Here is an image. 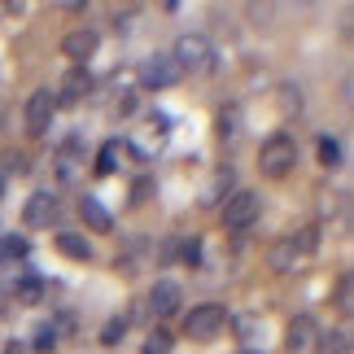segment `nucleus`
Instances as JSON below:
<instances>
[{
    "label": "nucleus",
    "mask_w": 354,
    "mask_h": 354,
    "mask_svg": "<svg viewBox=\"0 0 354 354\" xmlns=\"http://www.w3.org/2000/svg\"><path fill=\"white\" fill-rule=\"evenodd\" d=\"M171 57H175V66H180V75H206L210 66H214V44L206 35H180L175 39V48H171Z\"/></svg>",
    "instance_id": "nucleus-1"
},
{
    "label": "nucleus",
    "mask_w": 354,
    "mask_h": 354,
    "mask_svg": "<svg viewBox=\"0 0 354 354\" xmlns=\"http://www.w3.org/2000/svg\"><path fill=\"white\" fill-rule=\"evenodd\" d=\"M293 162H297V145L289 136H271V140H263V149H258V171H263L267 180H284V175L293 171Z\"/></svg>",
    "instance_id": "nucleus-2"
},
{
    "label": "nucleus",
    "mask_w": 354,
    "mask_h": 354,
    "mask_svg": "<svg viewBox=\"0 0 354 354\" xmlns=\"http://www.w3.org/2000/svg\"><path fill=\"white\" fill-rule=\"evenodd\" d=\"M223 328H227V310L219 302H201L184 315V333L193 337V342H214Z\"/></svg>",
    "instance_id": "nucleus-3"
},
{
    "label": "nucleus",
    "mask_w": 354,
    "mask_h": 354,
    "mask_svg": "<svg viewBox=\"0 0 354 354\" xmlns=\"http://www.w3.org/2000/svg\"><path fill=\"white\" fill-rule=\"evenodd\" d=\"M258 214H263V197L250 193V188H241L223 201V227H232V232H245V227L258 223Z\"/></svg>",
    "instance_id": "nucleus-4"
},
{
    "label": "nucleus",
    "mask_w": 354,
    "mask_h": 354,
    "mask_svg": "<svg viewBox=\"0 0 354 354\" xmlns=\"http://www.w3.org/2000/svg\"><path fill=\"white\" fill-rule=\"evenodd\" d=\"M180 79H184V75H180V66H175L171 53H153V57H145V62H140V84H145L149 92L175 88Z\"/></svg>",
    "instance_id": "nucleus-5"
},
{
    "label": "nucleus",
    "mask_w": 354,
    "mask_h": 354,
    "mask_svg": "<svg viewBox=\"0 0 354 354\" xmlns=\"http://www.w3.org/2000/svg\"><path fill=\"white\" fill-rule=\"evenodd\" d=\"M53 114H57V101H53V88H35L26 97V110H22V122H26V136H44L53 127Z\"/></svg>",
    "instance_id": "nucleus-6"
},
{
    "label": "nucleus",
    "mask_w": 354,
    "mask_h": 354,
    "mask_svg": "<svg viewBox=\"0 0 354 354\" xmlns=\"http://www.w3.org/2000/svg\"><path fill=\"white\" fill-rule=\"evenodd\" d=\"M92 84H97V79H92L88 66H71V71H66V79L57 84V92H53L57 110H71V105H79V101L92 92Z\"/></svg>",
    "instance_id": "nucleus-7"
},
{
    "label": "nucleus",
    "mask_w": 354,
    "mask_h": 354,
    "mask_svg": "<svg viewBox=\"0 0 354 354\" xmlns=\"http://www.w3.org/2000/svg\"><path fill=\"white\" fill-rule=\"evenodd\" d=\"M180 306H184V289L175 280L158 276L153 289H149V310H153L158 319H171V315H180Z\"/></svg>",
    "instance_id": "nucleus-8"
},
{
    "label": "nucleus",
    "mask_w": 354,
    "mask_h": 354,
    "mask_svg": "<svg viewBox=\"0 0 354 354\" xmlns=\"http://www.w3.org/2000/svg\"><path fill=\"white\" fill-rule=\"evenodd\" d=\"M53 219H57V197L53 193H31L22 206V223L31 227V232H39V227H53Z\"/></svg>",
    "instance_id": "nucleus-9"
},
{
    "label": "nucleus",
    "mask_w": 354,
    "mask_h": 354,
    "mask_svg": "<svg viewBox=\"0 0 354 354\" xmlns=\"http://www.w3.org/2000/svg\"><path fill=\"white\" fill-rule=\"evenodd\" d=\"M284 346H289V354H315L319 350V328L310 315H297L289 324V337H284Z\"/></svg>",
    "instance_id": "nucleus-10"
},
{
    "label": "nucleus",
    "mask_w": 354,
    "mask_h": 354,
    "mask_svg": "<svg viewBox=\"0 0 354 354\" xmlns=\"http://www.w3.org/2000/svg\"><path fill=\"white\" fill-rule=\"evenodd\" d=\"M97 48H101V35H97V31H88V26H84V31H71V35L62 39V53H66V57H71L75 66H84Z\"/></svg>",
    "instance_id": "nucleus-11"
},
{
    "label": "nucleus",
    "mask_w": 354,
    "mask_h": 354,
    "mask_svg": "<svg viewBox=\"0 0 354 354\" xmlns=\"http://www.w3.org/2000/svg\"><path fill=\"white\" fill-rule=\"evenodd\" d=\"M79 214H84V223L92 227V232H114V214L101 206V197H79Z\"/></svg>",
    "instance_id": "nucleus-12"
},
{
    "label": "nucleus",
    "mask_w": 354,
    "mask_h": 354,
    "mask_svg": "<svg viewBox=\"0 0 354 354\" xmlns=\"http://www.w3.org/2000/svg\"><path fill=\"white\" fill-rule=\"evenodd\" d=\"M232 184H236V171L232 167H219V171H214V180L206 184V193H201V206H223L227 193H232Z\"/></svg>",
    "instance_id": "nucleus-13"
},
{
    "label": "nucleus",
    "mask_w": 354,
    "mask_h": 354,
    "mask_svg": "<svg viewBox=\"0 0 354 354\" xmlns=\"http://www.w3.org/2000/svg\"><path fill=\"white\" fill-rule=\"evenodd\" d=\"M131 149L122 145V140H105L101 145V153H97V175H114L118 167H122V158H127Z\"/></svg>",
    "instance_id": "nucleus-14"
},
{
    "label": "nucleus",
    "mask_w": 354,
    "mask_h": 354,
    "mask_svg": "<svg viewBox=\"0 0 354 354\" xmlns=\"http://www.w3.org/2000/svg\"><path fill=\"white\" fill-rule=\"evenodd\" d=\"M26 254H31V241H26V236H18V232L0 236V267H13V263H22Z\"/></svg>",
    "instance_id": "nucleus-15"
},
{
    "label": "nucleus",
    "mask_w": 354,
    "mask_h": 354,
    "mask_svg": "<svg viewBox=\"0 0 354 354\" xmlns=\"http://www.w3.org/2000/svg\"><path fill=\"white\" fill-rule=\"evenodd\" d=\"M44 289H48V284L39 280V276H31V271H26V276H22L18 284H13V297H18V302H26V306H35L39 297H44Z\"/></svg>",
    "instance_id": "nucleus-16"
},
{
    "label": "nucleus",
    "mask_w": 354,
    "mask_h": 354,
    "mask_svg": "<svg viewBox=\"0 0 354 354\" xmlns=\"http://www.w3.org/2000/svg\"><path fill=\"white\" fill-rule=\"evenodd\" d=\"M57 250L66 258H79V263H88V258H92V245L79 236V232H57Z\"/></svg>",
    "instance_id": "nucleus-17"
},
{
    "label": "nucleus",
    "mask_w": 354,
    "mask_h": 354,
    "mask_svg": "<svg viewBox=\"0 0 354 354\" xmlns=\"http://www.w3.org/2000/svg\"><path fill=\"white\" fill-rule=\"evenodd\" d=\"M236 131H241V110L227 105V110H219V118H214V136H219V140H236Z\"/></svg>",
    "instance_id": "nucleus-18"
},
{
    "label": "nucleus",
    "mask_w": 354,
    "mask_h": 354,
    "mask_svg": "<svg viewBox=\"0 0 354 354\" xmlns=\"http://www.w3.org/2000/svg\"><path fill=\"white\" fill-rule=\"evenodd\" d=\"M271 267H276V271H293L297 267V245H293V236L280 241L276 250H271Z\"/></svg>",
    "instance_id": "nucleus-19"
},
{
    "label": "nucleus",
    "mask_w": 354,
    "mask_h": 354,
    "mask_svg": "<svg viewBox=\"0 0 354 354\" xmlns=\"http://www.w3.org/2000/svg\"><path fill=\"white\" fill-rule=\"evenodd\" d=\"M31 350L35 354H53L57 350V328H53V324H39V328L31 333Z\"/></svg>",
    "instance_id": "nucleus-20"
},
{
    "label": "nucleus",
    "mask_w": 354,
    "mask_h": 354,
    "mask_svg": "<svg viewBox=\"0 0 354 354\" xmlns=\"http://www.w3.org/2000/svg\"><path fill=\"white\" fill-rule=\"evenodd\" d=\"M319 350H324V354H350V333H346V328L324 333V337H319Z\"/></svg>",
    "instance_id": "nucleus-21"
},
{
    "label": "nucleus",
    "mask_w": 354,
    "mask_h": 354,
    "mask_svg": "<svg viewBox=\"0 0 354 354\" xmlns=\"http://www.w3.org/2000/svg\"><path fill=\"white\" fill-rule=\"evenodd\" d=\"M122 337H127V315H114V319L101 328V346H118Z\"/></svg>",
    "instance_id": "nucleus-22"
},
{
    "label": "nucleus",
    "mask_w": 354,
    "mask_h": 354,
    "mask_svg": "<svg viewBox=\"0 0 354 354\" xmlns=\"http://www.w3.org/2000/svg\"><path fill=\"white\" fill-rule=\"evenodd\" d=\"M319 162H324V167H342V145H337L333 140V136H319Z\"/></svg>",
    "instance_id": "nucleus-23"
},
{
    "label": "nucleus",
    "mask_w": 354,
    "mask_h": 354,
    "mask_svg": "<svg viewBox=\"0 0 354 354\" xmlns=\"http://www.w3.org/2000/svg\"><path fill=\"white\" fill-rule=\"evenodd\" d=\"M153 188H158V184H153V175H140V180L131 184V206H145V201L153 197Z\"/></svg>",
    "instance_id": "nucleus-24"
},
{
    "label": "nucleus",
    "mask_w": 354,
    "mask_h": 354,
    "mask_svg": "<svg viewBox=\"0 0 354 354\" xmlns=\"http://www.w3.org/2000/svg\"><path fill=\"white\" fill-rule=\"evenodd\" d=\"M57 175H62V180H75V175H79V167H75V145H66L62 153H57Z\"/></svg>",
    "instance_id": "nucleus-25"
},
{
    "label": "nucleus",
    "mask_w": 354,
    "mask_h": 354,
    "mask_svg": "<svg viewBox=\"0 0 354 354\" xmlns=\"http://www.w3.org/2000/svg\"><path fill=\"white\" fill-rule=\"evenodd\" d=\"M171 346H175V337L167 328H153V333H149V354H167Z\"/></svg>",
    "instance_id": "nucleus-26"
},
{
    "label": "nucleus",
    "mask_w": 354,
    "mask_h": 354,
    "mask_svg": "<svg viewBox=\"0 0 354 354\" xmlns=\"http://www.w3.org/2000/svg\"><path fill=\"white\" fill-rule=\"evenodd\" d=\"M180 254H184V263H188V267H201V241H197V236H193V241H184V245H180Z\"/></svg>",
    "instance_id": "nucleus-27"
},
{
    "label": "nucleus",
    "mask_w": 354,
    "mask_h": 354,
    "mask_svg": "<svg viewBox=\"0 0 354 354\" xmlns=\"http://www.w3.org/2000/svg\"><path fill=\"white\" fill-rule=\"evenodd\" d=\"M350 297H354V284H350V276H342V280H337V306L350 310V306H354Z\"/></svg>",
    "instance_id": "nucleus-28"
},
{
    "label": "nucleus",
    "mask_w": 354,
    "mask_h": 354,
    "mask_svg": "<svg viewBox=\"0 0 354 354\" xmlns=\"http://www.w3.org/2000/svg\"><path fill=\"white\" fill-rule=\"evenodd\" d=\"M114 114H118V118H127V114H136V92H122V97L114 101Z\"/></svg>",
    "instance_id": "nucleus-29"
},
{
    "label": "nucleus",
    "mask_w": 354,
    "mask_h": 354,
    "mask_svg": "<svg viewBox=\"0 0 354 354\" xmlns=\"http://www.w3.org/2000/svg\"><path fill=\"white\" fill-rule=\"evenodd\" d=\"M9 171L13 175H26V171H31V158H26V153H13L9 158Z\"/></svg>",
    "instance_id": "nucleus-30"
},
{
    "label": "nucleus",
    "mask_w": 354,
    "mask_h": 354,
    "mask_svg": "<svg viewBox=\"0 0 354 354\" xmlns=\"http://www.w3.org/2000/svg\"><path fill=\"white\" fill-rule=\"evenodd\" d=\"M280 101H284V110H289V114H293V110H302V97H297V88H284V97H280Z\"/></svg>",
    "instance_id": "nucleus-31"
},
{
    "label": "nucleus",
    "mask_w": 354,
    "mask_h": 354,
    "mask_svg": "<svg viewBox=\"0 0 354 354\" xmlns=\"http://www.w3.org/2000/svg\"><path fill=\"white\" fill-rule=\"evenodd\" d=\"M153 131H171V114H153Z\"/></svg>",
    "instance_id": "nucleus-32"
},
{
    "label": "nucleus",
    "mask_w": 354,
    "mask_h": 354,
    "mask_svg": "<svg viewBox=\"0 0 354 354\" xmlns=\"http://www.w3.org/2000/svg\"><path fill=\"white\" fill-rule=\"evenodd\" d=\"M175 250H180V245H175V241H167V245H162V254H158V258H162V263H171V258H175Z\"/></svg>",
    "instance_id": "nucleus-33"
},
{
    "label": "nucleus",
    "mask_w": 354,
    "mask_h": 354,
    "mask_svg": "<svg viewBox=\"0 0 354 354\" xmlns=\"http://www.w3.org/2000/svg\"><path fill=\"white\" fill-rule=\"evenodd\" d=\"M5 354H26V346H18V342H13V346H5Z\"/></svg>",
    "instance_id": "nucleus-34"
},
{
    "label": "nucleus",
    "mask_w": 354,
    "mask_h": 354,
    "mask_svg": "<svg viewBox=\"0 0 354 354\" xmlns=\"http://www.w3.org/2000/svg\"><path fill=\"white\" fill-rule=\"evenodd\" d=\"M0 197H5V171H0Z\"/></svg>",
    "instance_id": "nucleus-35"
}]
</instances>
